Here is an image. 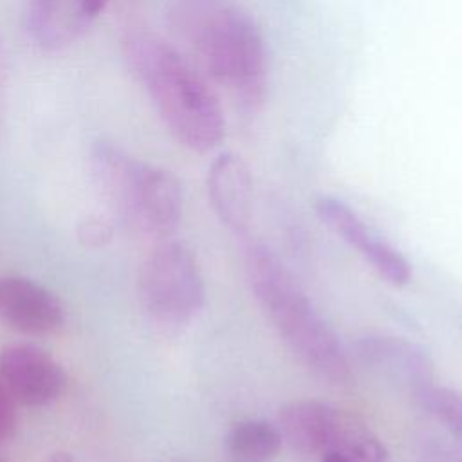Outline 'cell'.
Wrapping results in <instances>:
<instances>
[{
  "label": "cell",
  "instance_id": "obj_1",
  "mask_svg": "<svg viewBox=\"0 0 462 462\" xmlns=\"http://www.w3.org/2000/svg\"><path fill=\"white\" fill-rule=\"evenodd\" d=\"M175 32L204 72L249 112L267 94L269 58L260 25L235 0H175L170 11Z\"/></svg>",
  "mask_w": 462,
  "mask_h": 462
},
{
  "label": "cell",
  "instance_id": "obj_2",
  "mask_svg": "<svg viewBox=\"0 0 462 462\" xmlns=\"http://www.w3.org/2000/svg\"><path fill=\"white\" fill-rule=\"evenodd\" d=\"M125 56L171 137L184 148L206 153L226 134L218 96L206 78L170 42L148 31L125 38Z\"/></svg>",
  "mask_w": 462,
  "mask_h": 462
},
{
  "label": "cell",
  "instance_id": "obj_3",
  "mask_svg": "<svg viewBox=\"0 0 462 462\" xmlns=\"http://www.w3.org/2000/svg\"><path fill=\"white\" fill-rule=\"evenodd\" d=\"M245 273L262 310L303 365L330 383L348 381L350 363L337 336L278 256L265 245H251Z\"/></svg>",
  "mask_w": 462,
  "mask_h": 462
},
{
  "label": "cell",
  "instance_id": "obj_4",
  "mask_svg": "<svg viewBox=\"0 0 462 462\" xmlns=\"http://www.w3.org/2000/svg\"><path fill=\"white\" fill-rule=\"evenodd\" d=\"M90 171L103 202L130 229L164 238L179 227L184 191L173 171L108 141L92 146Z\"/></svg>",
  "mask_w": 462,
  "mask_h": 462
},
{
  "label": "cell",
  "instance_id": "obj_5",
  "mask_svg": "<svg viewBox=\"0 0 462 462\" xmlns=\"http://www.w3.org/2000/svg\"><path fill=\"white\" fill-rule=\"evenodd\" d=\"M139 294L146 314L166 328L188 325L204 307L206 289L189 247L162 242L143 263Z\"/></svg>",
  "mask_w": 462,
  "mask_h": 462
},
{
  "label": "cell",
  "instance_id": "obj_6",
  "mask_svg": "<svg viewBox=\"0 0 462 462\" xmlns=\"http://www.w3.org/2000/svg\"><path fill=\"white\" fill-rule=\"evenodd\" d=\"M282 439L303 455L343 451L357 462H386L388 451L361 420L318 401H294L280 410Z\"/></svg>",
  "mask_w": 462,
  "mask_h": 462
},
{
  "label": "cell",
  "instance_id": "obj_7",
  "mask_svg": "<svg viewBox=\"0 0 462 462\" xmlns=\"http://www.w3.org/2000/svg\"><path fill=\"white\" fill-rule=\"evenodd\" d=\"M0 379L14 402L32 408L54 402L67 384L61 365L29 343L9 345L0 352Z\"/></svg>",
  "mask_w": 462,
  "mask_h": 462
},
{
  "label": "cell",
  "instance_id": "obj_8",
  "mask_svg": "<svg viewBox=\"0 0 462 462\" xmlns=\"http://www.w3.org/2000/svg\"><path fill=\"white\" fill-rule=\"evenodd\" d=\"M0 319L11 328L43 336L65 321L61 300L45 285L18 274L0 276Z\"/></svg>",
  "mask_w": 462,
  "mask_h": 462
},
{
  "label": "cell",
  "instance_id": "obj_9",
  "mask_svg": "<svg viewBox=\"0 0 462 462\" xmlns=\"http://www.w3.org/2000/svg\"><path fill=\"white\" fill-rule=\"evenodd\" d=\"M359 361L413 395L433 384V361L419 345L395 336H366L356 343Z\"/></svg>",
  "mask_w": 462,
  "mask_h": 462
},
{
  "label": "cell",
  "instance_id": "obj_10",
  "mask_svg": "<svg viewBox=\"0 0 462 462\" xmlns=\"http://www.w3.org/2000/svg\"><path fill=\"white\" fill-rule=\"evenodd\" d=\"M206 189L218 220L235 233L247 231L253 213V175L245 159L235 152L218 153L209 164Z\"/></svg>",
  "mask_w": 462,
  "mask_h": 462
},
{
  "label": "cell",
  "instance_id": "obj_11",
  "mask_svg": "<svg viewBox=\"0 0 462 462\" xmlns=\"http://www.w3.org/2000/svg\"><path fill=\"white\" fill-rule=\"evenodd\" d=\"M25 27L43 51L70 47L92 22L76 0H25Z\"/></svg>",
  "mask_w": 462,
  "mask_h": 462
},
{
  "label": "cell",
  "instance_id": "obj_12",
  "mask_svg": "<svg viewBox=\"0 0 462 462\" xmlns=\"http://www.w3.org/2000/svg\"><path fill=\"white\" fill-rule=\"evenodd\" d=\"M282 433L265 420H240L226 437V453L231 462H269L282 448Z\"/></svg>",
  "mask_w": 462,
  "mask_h": 462
},
{
  "label": "cell",
  "instance_id": "obj_13",
  "mask_svg": "<svg viewBox=\"0 0 462 462\" xmlns=\"http://www.w3.org/2000/svg\"><path fill=\"white\" fill-rule=\"evenodd\" d=\"M318 218L341 240L356 247L359 253L375 236L363 218L343 200L334 197H319L316 200Z\"/></svg>",
  "mask_w": 462,
  "mask_h": 462
},
{
  "label": "cell",
  "instance_id": "obj_14",
  "mask_svg": "<svg viewBox=\"0 0 462 462\" xmlns=\"http://www.w3.org/2000/svg\"><path fill=\"white\" fill-rule=\"evenodd\" d=\"M417 402L435 417L462 444V393L451 388L430 384L413 395Z\"/></svg>",
  "mask_w": 462,
  "mask_h": 462
},
{
  "label": "cell",
  "instance_id": "obj_15",
  "mask_svg": "<svg viewBox=\"0 0 462 462\" xmlns=\"http://www.w3.org/2000/svg\"><path fill=\"white\" fill-rule=\"evenodd\" d=\"M363 258L372 269L392 285H406L411 278V267L408 260L388 242L374 236L361 251Z\"/></svg>",
  "mask_w": 462,
  "mask_h": 462
},
{
  "label": "cell",
  "instance_id": "obj_16",
  "mask_svg": "<svg viewBox=\"0 0 462 462\" xmlns=\"http://www.w3.org/2000/svg\"><path fill=\"white\" fill-rule=\"evenodd\" d=\"M16 428V402L0 379V440L9 439Z\"/></svg>",
  "mask_w": 462,
  "mask_h": 462
},
{
  "label": "cell",
  "instance_id": "obj_17",
  "mask_svg": "<svg viewBox=\"0 0 462 462\" xmlns=\"http://www.w3.org/2000/svg\"><path fill=\"white\" fill-rule=\"evenodd\" d=\"M76 2L90 18H96L97 14H101L108 4V0H76Z\"/></svg>",
  "mask_w": 462,
  "mask_h": 462
},
{
  "label": "cell",
  "instance_id": "obj_18",
  "mask_svg": "<svg viewBox=\"0 0 462 462\" xmlns=\"http://www.w3.org/2000/svg\"><path fill=\"white\" fill-rule=\"evenodd\" d=\"M5 56H4V51H2V43H0V117L4 114V99H5Z\"/></svg>",
  "mask_w": 462,
  "mask_h": 462
},
{
  "label": "cell",
  "instance_id": "obj_19",
  "mask_svg": "<svg viewBox=\"0 0 462 462\" xmlns=\"http://www.w3.org/2000/svg\"><path fill=\"white\" fill-rule=\"evenodd\" d=\"M319 458H321V462H357L356 458H352L350 455H346L343 451H327Z\"/></svg>",
  "mask_w": 462,
  "mask_h": 462
},
{
  "label": "cell",
  "instance_id": "obj_20",
  "mask_svg": "<svg viewBox=\"0 0 462 462\" xmlns=\"http://www.w3.org/2000/svg\"><path fill=\"white\" fill-rule=\"evenodd\" d=\"M45 462H74L72 458H70V455L69 453H54V455H51Z\"/></svg>",
  "mask_w": 462,
  "mask_h": 462
}]
</instances>
